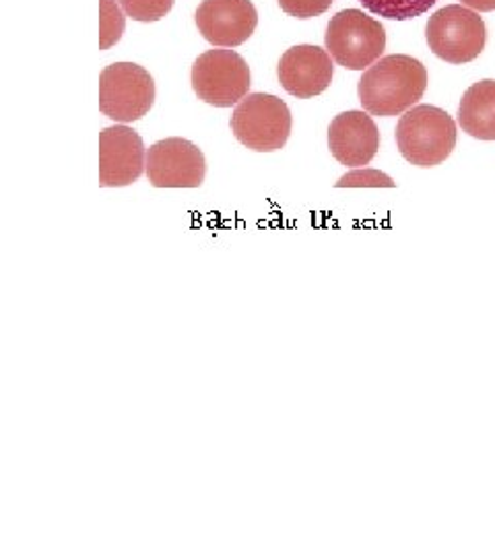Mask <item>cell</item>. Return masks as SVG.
Here are the masks:
<instances>
[{"label": "cell", "instance_id": "6da1fadb", "mask_svg": "<svg viewBox=\"0 0 495 557\" xmlns=\"http://www.w3.org/2000/svg\"><path fill=\"white\" fill-rule=\"evenodd\" d=\"M428 69L407 54L376 60L361 75L357 94L370 116L393 119L411 110L428 89Z\"/></svg>", "mask_w": 495, "mask_h": 557}, {"label": "cell", "instance_id": "7a4b0ae2", "mask_svg": "<svg viewBox=\"0 0 495 557\" xmlns=\"http://www.w3.org/2000/svg\"><path fill=\"white\" fill-rule=\"evenodd\" d=\"M398 153L417 168H436L453 156L456 122L436 106H413L396 124Z\"/></svg>", "mask_w": 495, "mask_h": 557}, {"label": "cell", "instance_id": "3957f363", "mask_svg": "<svg viewBox=\"0 0 495 557\" xmlns=\"http://www.w3.org/2000/svg\"><path fill=\"white\" fill-rule=\"evenodd\" d=\"M234 137L257 153H275L292 135V110L277 96L248 94L230 120Z\"/></svg>", "mask_w": 495, "mask_h": 557}, {"label": "cell", "instance_id": "277c9868", "mask_svg": "<svg viewBox=\"0 0 495 557\" xmlns=\"http://www.w3.org/2000/svg\"><path fill=\"white\" fill-rule=\"evenodd\" d=\"M326 52L338 66L363 71L372 66L386 50V32L380 21L359 9L338 11L326 27Z\"/></svg>", "mask_w": 495, "mask_h": 557}, {"label": "cell", "instance_id": "5b68a950", "mask_svg": "<svg viewBox=\"0 0 495 557\" xmlns=\"http://www.w3.org/2000/svg\"><path fill=\"white\" fill-rule=\"evenodd\" d=\"M156 81L135 62H116L99 75V110L120 124L135 122L153 108Z\"/></svg>", "mask_w": 495, "mask_h": 557}, {"label": "cell", "instance_id": "8992f818", "mask_svg": "<svg viewBox=\"0 0 495 557\" xmlns=\"http://www.w3.org/2000/svg\"><path fill=\"white\" fill-rule=\"evenodd\" d=\"M425 38L437 59L467 64L485 50L487 27L477 11L462 4H448L430 17Z\"/></svg>", "mask_w": 495, "mask_h": 557}, {"label": "cell", "instance_id": "52a82bcc", "mask_svg": "<svg viewBox=\"0 0 495 557\" xmlns=\"http://www.w3.org/2000/svg\"><path fill=\"white\" fill-rule=\"evenodd\" d=\"M250 85V66L232 48L209 50L193 64V89L209 106L232 108L248 96Z\"/></svg>", "mask_w": 495, "mask_h": 557}, {"label": "cell", "instance_id": "ba28073f", "mask_svg": "<svg viewBox=\"0 0 495 557\" xmlns=\"http://www.w3.org/2000/svg\"><path fill=\"white\" fill-rule=\"evenodd\" d=\"M145 170L156 188H198L205 182L207 161L198 145L174 137L149 147Z\"/></svg>", "mask_w": 495, "mask_h": 557}, {"label": "cell", "instance_id": "9c48e42d", "mask_svg": "<svg viewBox=\"0 0 495 557\" xmlns=\"http://www.w3.org/2000/svg\"><path fill=\"white\" fill-rule=\"evenodd\" d=\"M147 151L139 133L116 124L99 133V186L124 188L143 176Z\"/></svg>", "mask_w": 495, "mask_h": 557}, {"label": "cell", "instance_id": "30bf717a", "mask_svg": "<svg viewBox=\"0 0 495 557\" xmlns=\"http://www.w3.org/2000/svg\"><path fill=\"white\" fill-rule=\"evenodd\" d=\"M198 32L218 48H238L252 38L258 25L252 0H202L198 4Z\"/></svg>", "mask_w": 495, "mask_h": 557}, {"label": "cell", "instance_id": "8fae6325", "mask_svg": "<svg viewBox=\"0 0 495 557\" xmlns=\"http://www.w3.org/2000/svg\"><path fill=\"white\" fill-rule=\"evenodd\" d=\"M333 75L335 64L331 54L312 44L294 46L279 60V83L297 100H310L324 94L333 83Z\"/></svg>", "mask_w": 495, "mask_h": 557}, {"label": "cell", "instance_id": "7c38bea8", "mask_svg": "<svg viewBox=\"0 0 495 557\" xmlns=\"http://www.w3.org/2000/svg\"><path fill=\"white\" fill-rule=\"evenodd\" d=\"M329 149L341 165H370L380 149L376 122L363 110H349L338 114L329 126Z\"/></svg>", "mask_w": 495, "mask_h": 557}, {"label": "cell", "instance_id": "4fadbf2b", "mask_svg": "<svg viewBox=\"0 0 495 557\" xmlns=\"http://www.w3.org/2000/svg\"><path fill=\"white\" fill-rule=\"evenodd\" d=\"M458 126L479 140H495V81L473 83L458 106Z\"/></svg>", "mask_w": 495, "mask_h": 557}, {"label": "cell", "instance_id": "5bb4252c", "mask_svg": "<svg viewBox=\"0 0 495 557\" xmlns=\"http://www.w3.org/2000/svg\"><path fill=\"white\" fill-rule=\"evenodd\" d=\"M363 9L378 17L393 21L416 20L425 15L437 0H359Z\"/></svg>", "mask_w": 495, "mask_h": 557}, {"label": "cell", "instance_id": "9a60e30c", "mask_svg": "<svg viewBox=\"0 0 495 557\" xmlns=\"http://www.w3.org/2000/svg\"><path fill=\"white\" fill-rule=\"evenodd\" d=\"M124 13L116 0H99V50H108L119 44L124 34Z\"/></svg>", "mask_w": 495, "mask_h": 557}, {"label": "cell", "instance_id": "2e32d148", "mask_svg": "<svg viewBox=\"0 0 495 557\" xmlns=\"http://www.w3.org/2000/svg\"><path fill=\"white\" fill-rule=\"evenodd\" d=\"M176 0H119L120 9L140 23H156L163 20Z\"/></svg>", "mask_w": 495, "mask_h": 557}, {"label": "cell", "instance_id": "e0dca14e", "mask_svg": "<svg viewBox=\"0 0 495 557\" xmlns=\"http://www.w3.org/2000/svg\"><path fill=\"white\" fill-rule=\"evenodd\" d=\"M396 182L388 174L372 168H356L354 172L341 176L337 188H395Z\"/></svg>", "mask_w": 495, "mask_h": 557}, {"label": "cell", "instance_id": "ac0fdd59", "mask_svg": "<svg viewBox=\"0 0 495 557\" xmlns=\"http://www.w3.org/2000/svg\"><path fill=\"white\" fill-rule=\"evenodd\" d=\"M335 0H279V7L296 20H314L324 15Z\"/></svg>", "mask_w": 495, "mask_h": 557}, {"label": "cell", "instance_id": "d6986e66", "mask_svg": "<svg viewBox=\"0 0 495 557\" xmlns=\"http://www.w3.org/2000/svg\"><path fill=\"white\" fill-rule=\"evenodd\" d=\"M462 7L477 11V13H490L495 11V0H460Z\"/></svg>", "mask_w": 495, "mask_h": 557}]
</instances>
